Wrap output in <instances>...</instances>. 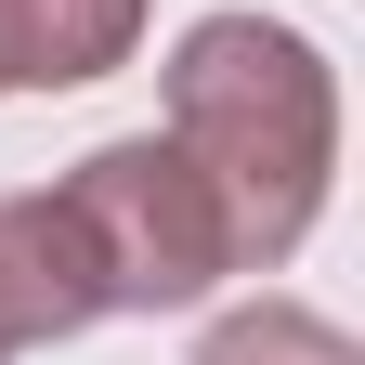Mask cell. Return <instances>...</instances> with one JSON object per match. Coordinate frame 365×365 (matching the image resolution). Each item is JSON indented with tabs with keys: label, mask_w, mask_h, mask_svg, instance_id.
<instances>
[{
	"label": "cell",
	"mask_w": 365,
	"mask_h": 365,
	"mask_svg": "<svg viewBox=\"0 0 365 365\" xmlns=\"http://www.w3.org/2000/svg\"><path fill=\"white\" fill-rule=\"evenodd\" d=\"M170 144L209 170L222 235H235V274H274L313 209H327L339 170V78L300 26L274 14H209L170 39Z\"/></svg>",
	"instance_id": "6da1fadb"
},
{
	"label": "cell",
	"mask_w": 365,
	"mask_h": 365,
	"mask_svg": "<svg viewBox=\"0 0 365 365\" xmlns=\"http://www.w3.org/2000/svg\"><path fill=\"white\" fill-rule=\"evenodd\" d=\"M53 196L78 209V235H91L105 313H182V300H209L222 274H235L222 196H209V170L182 157L170 130H118V144H91Z\"/></svg>",
	"instance_id": "7a4b0ae2"
},
{
	"label": "cell",
	"mask_w": 365,
	"mask_h": 365,
	"mask_svg": "<svg viewBox=\"0 0 365 365\" xmlns=\"http://www.w3.org/2000/svg\"><path fill=\"white\" fill-rule=\"evenodd\" d=\"M0 327L14 352L105 327V274H91V235L66 196H0Z\"/></svg>",
	"instance_id": "3957f363"
},
{
	"label": "cell",
	"mask_w": 365,
	"mask_h": 365,
	"mask_svg": "<svg viewBox=\"0 0 365 365\" xmlns=\"http://www.w3.org/2000/svg\"><path fill=\"white\" fill-rule=\"evenodd\" d=\"M144 39V0H14V91H78L130 66Z\"/></svg>",
	"instance_id": "277c9868"
},
{
	"label": "cell",
	"mask_w": 365,
	"mask_h": 365,
	"mask_svg": "<svg viewBox=\"0 0 365 365\" xmlns=\"http://www.w3.org/2000/svg\"><path fill=\"white\" fill-rule=\"evenodd\" d=\"M196 365H365L313 300H235L222 327L196 339Z\"/></svg>",
	"instance_id": "5b68a950"
},
{
	"label": "cell",
	"mask_w": 365,
	"mask_h": 365,
	"mask_svg": "<svg viewBox=\"0 0 365 365\" xmlns=\"http://www.w3.org/2000/svg\"><path fill=\"white\" fill-rule=\"evenodd\" d=\"M0 91H14V0H0Z\"/></svg>",
	"instance_id": "8992f818"
},
{
	"label": "cell",
	"mask_w": 365,
	"mask_h": 365,
	"mask_svg": "<svg viewBox=\"0 0 365 365\" xmlns=\"http://www.w3.org/2000/svg\"><path fill=\"white\" fill-rule=\"evenodd\" d=\"M0 365H14V327H0Z\"/></svg>",
	"instance_id": "52a82bcc"
}]
</instances>
